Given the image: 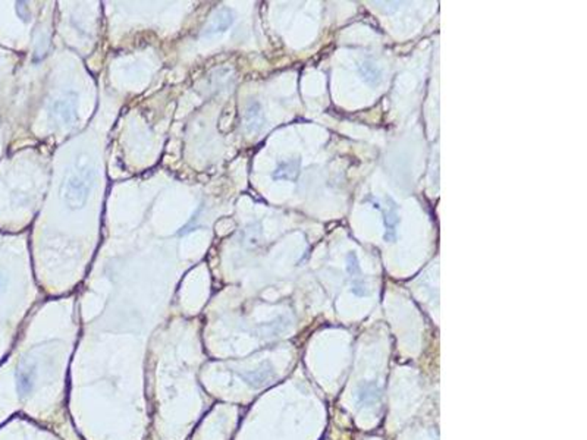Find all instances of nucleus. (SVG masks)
Listing matches in <instances>:
<instances>
[{
	"label": "nucleus",
	"mask_w": 587,
	"mask_h": 440,
	"mask_svg": "<svg viewBox=\"0 0 587 440\" xmlns=\"http://www.w3.org/2000/svg\"><path fill=\"white\" fill-rule=\"evenodd\" d=\"M2 283H4V279H2V276H0V286H2Z\"/></svg>",
	"instance_id": "4"
},
{
	"label": "nucleus",
	"mask_w": 587,
	"mask_h": 440,
	"mask_svg": "<svg viewBox=\"0 0 587 440\" xmlns=\"http://www.w3.org/2000/svg\"><path fill=\"white\" fill-rule=\"evenodd\" d=\"M95 181V169L90 160H78L63 178L61 185V195L65 204L78 210L87 204L90 192Z\"/></svg>",
	"instance_id": "1"
},
{
	"label": "nucleus",
	"mask_w": 587,
	"mask_h": 440,
	"mask_svg": "<svg viewBox=\"0 0 587 440\" xmlns=\"http://www.w3.org/2000/svg\"><path fill=\"white\" fill-rule=\"evenodd\" d=\"M232 22H234L232 12L227 8H220L216 11L212 21L207 23V27L203 31V36L210 37V36L225 33L232 26Z\"/></svg>",
	"instance_id": "3"
},
{
	"label": "nucleus",
	"mask_w": 587,
	"mask_h": 440,
	"mask_svg": "<svg viewBox=\"0 0 587 440\" xmlns=\"http://www.w3.org/2000/svg\"><path fill=\"white\" fill-rule=\"evenodd\" d=\"M51 117L59 125H72V122L77 119V95L73 93H65L59 95L48 106Z\"/></svg>",
	"instance_id": "2"
}]
</instances>
